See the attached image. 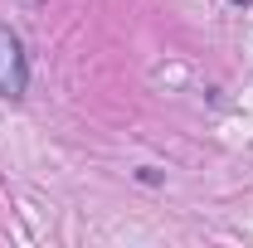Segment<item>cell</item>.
<instances>
[{"mask_svg": "<svg viewBox=\"0 0 253 248\" xmlns=\"http://www.w3.org/2000/svg\"><path fill=\"white\" fill-rule=\"evenodd\" d=\"M0 93L20 97L25 93V54H20V39L0 25Z\"/></svg>", "mask_w": 253, "mask_h": 248, "instance_id": "6da1fadb", "label": "cell"}, {"mask_svg": "<svg viewBox=\"0 0 253 248\" xmlns=\"http://www.w3.org/2000/svg\"><path fill=\"white\" fill-rule=\"evenodd\" d=\"M234 5H249V0H234Z\"/></svg>", "mask_w": 253, "mask_h": 248, "instance_id": "7a4b0ae2", "label": "cell"}]
</instances>
